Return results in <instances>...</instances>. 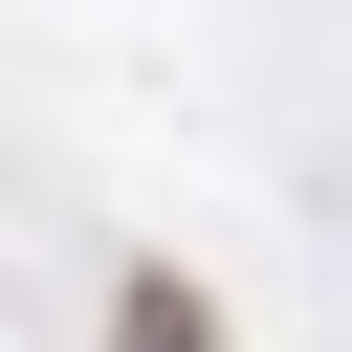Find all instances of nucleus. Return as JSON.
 Wrapping results in <instances>:
<instances>
[{"instance_id": "obj_1", "label": "nucleus", "mask_w": 352, "mask_h": 352, "mask_svg": "<svg viewBox=\"0 0 352 352\" xmlns=\"http://www.w3.org/2000/svg\"><path fill=\"white\" fill-rule=\"evenodd\" d=\"M132 352H220V308H198V286L154 264V286H132Z\"/></svg>"}]
</instances>
